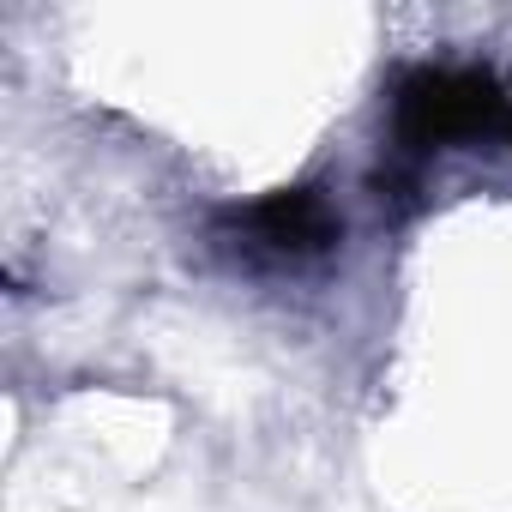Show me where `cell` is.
I'll return each instance as SVG.
<instances>
[{
    "label": "cell",
    "instance_id": "cell-1",
    "mask_svg": "<svg viewBox=\"0 0 512 512\" xmlns=\"http://www.w3.org/2000/svg\"><path fill=\"white\" fill-rule=\"evenodd\" d=\"M392 133L410 157L434 151V145H452V139H476V133H506L512 139V97L482 67H416L398 85Z\"/></svg>",
    "mask_w": 512,
    "mask_h": 512
},
{
    "label": "cell",
    "instance_id": "cell-2",
    "mask_svg": "<svg viewBox=\"0 0 512 512\" xmlns=\"http://www.w3.org/2000/svg\"><path fill=\"white\" fill-rule=\"evenodd\" d=\"M247 229H253V241H266L278 253H320L338 241V217L314 187H284V193L260 199L247 211Z\"/></svg>",
    "mask_w": 512,
    "mask_h": 512
}]
</instances>
